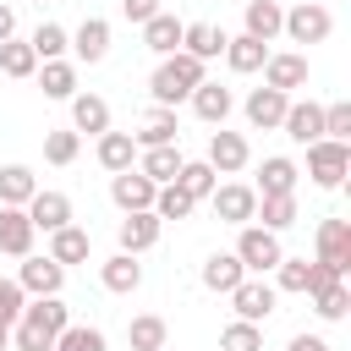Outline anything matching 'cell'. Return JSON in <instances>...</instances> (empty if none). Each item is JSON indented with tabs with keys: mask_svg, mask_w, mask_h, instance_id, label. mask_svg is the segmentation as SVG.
Listing matches in <instances>:
<instances>
[{
	"mask_svg": "<svg viewBox=\"0 0 351 351\" xmlns=\"http://www.w3.org/2000/svg\"><path fill=\"white\" fill-rule=\"evenodd\" d=\"M71 132L82 137H99V132H110V104L99 99V93H71Z\"/></svg>",
	"mask_w": 351,
	"mask_h": 351,
	"instance_id": "obj_24",
	"label": "cell"
},
{
	"mask_svg": "<svg viewBox=\"0 0 351 351\" xmlns=\"http://www.w3.org/2000/svg\"><path fill=\"white\" fill-rule=\"evenodd\" d=\"M236 230H241V236H236V258H241L247 274H269V269L285 258L280 230H263V225H236Z\"/></svg>",
	"mask_w": 351,
	"mask_h": 351,
	"instance_id": "obj_3",
	"label": "cell"
},
{
	"mask_svg": "<svg viewBox=\"0 0 351 351\" xmlns=\"http://www.w3.org/2000/svg\"><path fill=\"white\" fill-rule=\"evenodd\" d=\"M263 230H291L296 225V192H280V197H258V214H252Z\"/></svg>",
	"mask_w": 351,
	"mask_h": 351,
	"instance_id": "obj_36",
	"label": "cell"
},
{
	"mask_svg": "<svg viewBox=\"0 0 351 351\" xmlns=\"http://www.w3.org/2000/svg\"><path fill=\"white\" fill-rule=\"evenodd\" d=\"M230 110H236V93H230V88H219V82H197V88H192V115H197V121L225 126Z\"/></svg>",
	"mask_w": 351,
	"mask_h": 351,
	"instance_id": "obj_19",
	"label": "cell"
},
{
	"mask_svg": "<svg viewBox=\"0 0 351 351\" xmlns=\"http://www.w3.org/2000/svg\"><path fill=\"white\" fill-rule=\"evenodd\" d=\"M16 285L27 291V296H60V285H66V269L44 252V258H22V269H16Z\"/></svg>",
	"mask_w": 351,
	"mask_h": 351,
	"instance_id": "obj_9",
	"label": "cell"
},
{
	"mask_svg": "<svg viewBox=\"0 0 351 351\" xmlns=\"http://www.w3.org/2000/svg\"><path fill=\"white\" fill-rule=\"evenodd\" d=\"M192 208H197V197H192V192H181L176 181H165V186L154 192V214H159V219H186Z\"/></svg>",
	"mask_w": 351,
	"mask_h": 351,
	"instance_id": "obj_40",
	"label": "cell"
},
{
	"mask_svg": "<svg viewBox=\"0 0 351 351\" xmlns=\"http://www.w3.org/2000/svg\"><path fill=\"white\" fill-rule=\"evenodd\" d=\"M176 137H181V121H176V110H165V104L143 110V121H137V132H132L137 148H159V143H176Z\"/></svg>",
	"mask_w": 351,
	"mask_h": 351,
	"instance_id": "obj_20",
	"label": "cell"
},
{
	"mask_svg": "<svg viewBox=\"0 0 351 351\" xmlns=\"http://www.w3.org/2000/svg\"><path fill=\"white\" fill-rule=\"evenodd\" d=\"M274 302H280V291H274L263 274H258V280L247 274V280L230 291V307H236V318H247V324H263V318L274 313Z\"/></svg>",
	"mask_w": 351,
	"mask_h": 351,
	"instance_id": "obj_6",
	"label": "cell"
},
{
	"mask_svg": "<svg viewBox=\"0 0 351 351\" xmlns=\"http://www.w3.org/2000/svg\"><path fill=\"white\" fill-rule=\"evenodd\" d=\"M99 285L115 291V296H132V291L143 285V263H137V252H115V258H104V263H99Z\"/></svg>",
	"mask_w": 351,
	"mask_h": 351,
	"instance_id": "obj_21",
	"label": "cell"
},
{
	"mask_svg": "<svg viewBox=\"0 0 351 351\" xmlns=\"http://www.w3.org/2000/svg\"><path fill=\"white\" fill-rule=\"evenodd\" d=\"M27 44H33V55H38V60H60V55L71 49V33H66L60 22H38Z\"/></svg>",
	"mask_w": 351,
	"mask_h": 351,
	"instance_id": "obj_39",
	"label": "cell"
},
{
	"mask_svg": "<svg viewBox=\"0 0 351 351\" xmlns=\"http://www.w3.org/2000/svg\"><path fill=\"white\" fill-rule=\"evenodd\" d=\"M33 192H38V176L27 165H0V203L5 208H22Z\"/></svg>",
	"mask_w": 351,
	"mask_h": 351,
	"instance_id": "obj_33",
	"label": "cell"
},
{
	"mask_svg": "<svg viewBox=\"0 0 351 351\" xmlns=\"http://www.w3.org/2000/svg\"><path fill=\"white\" fill-rule=\"evenodd\" d=\"M82 154V137L77 132H44V159L49 165H71Z\"/></svg>",
	"mask_w": 351,
	"mask_h": 351,
	"instance_id": "obj_44",
	"label": "cell"
},
{
	"mask_svg": "<svg viewBox=\"0 0 351 351\" xmlns=\"http://www.w3.org/2000/svg\"><path fill=\"white\" fill-rule=\"evenodd\" d=\"M38 88H44V99H71L77 93V66L60 55V60H38Z\"/></svg>",
	"mask_w": 351,
	"mask_h": 351,
	"instance_id": "obj_29",
	"label": "cell"
},
{
	"mask_svg": "<svg viewBox=\"0 0 351 351\" xmlns=\"http://www.w3.org/2000/svg\"><path fill=\"white\" fill-rule=\"evenodd\" d=\"M71 55L88 60V66H99V60L110 55V22H104V16H82V27L71 33Z\"/></svg>",
	"mask_w": 351,
	"mask_h": 351,
	"instance_id": "obj_23",
	"label": "cell"
},
{
	"mask_svg": "<svg viewBox=\"0 0 351 351\" xmlns=\"http://www.w3.org/2000/svg\"><path fill=\"white\" fill-rule=\"evenodd\" d=\"M263 82H269V88H280V93H296V88H307V55H296V49H285V55H269V60H263Z\"/></svg>",
	"mask_w": 351,
	"mask_h": 351,
	"instance_id": "obj_18",
	"label": "cell"
},
{
	"mask_svg": "<svg viewBox=\"0 0 351 351\" xmlns=\"http://www.w3.org/2000/svg\"><path fill=\"white\" fill-rule=\"evenodd\" d=\"M165 351H170V346H165Z\"/></svg>",
	"mask_w": 351,
	"mask_h": 351,
	"instance_id": "obj_53",
	"label": "cell"
},
{
	"mask_svg": "<svg viewBox=\"0 0 351 351\" xmlns=\"http://www.w3.org/2000/svg\"><path fill=\"white\" fill-rule=\"evenodd\" d=\"M346 170H351V143H335V137L307 143V176H313V186L335 192L346 181Z\"/></svg>",
	"mask_w": 351,
	"mask_h": 351,
	"instance_id": "obj_2",
	"label": "cell"
},
{
	"mask_svg": "<svg viewBox=\"0 0 351 351\" xmlns=\"http://www.w3.org/2000/svg\"><path fill=\"white\" fill-rule=\"evenodd\" d=\"M197 82H208V60H197V55L176 49V55H165V60L154 66V77H148V93H154V104L176 110L181 99H192V88H197Z\"/></svg>",
	"mask_w": 351,
	"mask_h": 351,
	"instance_id": "obj_1",
	"label": "cell"
},
{
	"mask_svg": "<svg viewBox=\"0 0 351 351\" xmlns=\"http://www.w3.org/2000/svg\"><path fill=\"white\" fill-rule=\"evenodd\" d=\"M5 346H11V324L0 318V351H5Z\"/></svg>",
	"mask_w": 351,
	"mask_h": 351,
	"instance_id": "obj_51",
	"label": "cell"
},
{
	"mask_svg": "<svg viewBox=\"0 0 351 351\" xmlns=\"http://www.w3.org/2000/svg\"><path fill=\"white\" fill-rule=\"evenodd\" d=\"M269 274H274V291H296V296H307V274H313V263H307V258H280Z\"/></svg>",
	"mask_w": 351,
	"mask_h": 351,
	"instance_id": "obj_42",
	"label": "cell"
},
{
	"mask_svg": "<svg viewBox=\"0 0 351 351\" xmlns=\"http://www.w3.org/2000/svg\"><path fill=\"white\" fill-rule=\"evenodd\" d=\"M5 38H16V11L0 0V44H5Z\"/></svg>",
	"mask_w": 351,
	"mask_h": 351,
	"instance_id": "obj_50",
	"label": "cell"
},
{
	"mask_svg": "<svg viewBox=\"0 0 351 351\" xmlns=\"http://www.w3.org/2000/svg\"><path fill=\"white\" fill-rule=\"evenodd\" d=\"M22 318H27V324H38V329H49V335H60V329L71 324V307H66L60 296H33V302L22 307Z\"/></svg>",
	"mask_w": 351,
	"mask_h": 351,
	"instance_id": "obj_34",
	"label": "cell"
},
{
	"mask_svg": "<svg viewBox=\"0 0 351 351\" xmlns=\"http://www.w3.org/2000/svg\"><path fill=\"white\" fill-rule=\"evenodd\" d=\"M296 181H302L296 159H285V154H269V159L258 165V181H252V192H258V197H280V192H296Z\"/></svg>",
	"mask_w": 351,
	"mask_h": 351,
	"instance_id": "obj_15",
	"label": "cell"
},
{
	"mask_svg": "<svg viewBox=\"0 0 351 351\" xmlns=\"http://www.w3.org/2000/svg\"><path fill=\"white\" fill-rule=\"evenodd\" d=\"M225 38H230V33L214 27V22H186V27H181V49L197 55V60H214V55L225 49Z\"/></svg>",
	"mask_w": 351,
	"mask_h": 351,
	"instance_id": "obj_28",
	"label": "cell"
},
{
	"mask_svg": "<svg viewBox=\"0 0 351 351\" xmlns=\"http://www.w3.org/2000/svg\"><path fill=\"white\" fill-rule=\"evenodd\" d=\"M241 280H247V269H241V258H236V252H208V258H203V291L230 296Z\"/></svg>",
	"mask_w": 351,
	"mask_h": 351,
	"instance_id": "obj_22",
	"label": "cell"
},
{
	"mask_svg": "<svg viewBox=\"0 0 351 351\" xmlns=\"http://www.w3.org/2000/svg\"><path fill=\"white\" fill-rule=\"evenodd\" d=\"M38 5H49V0H38Z\"/></svg>",
	"mask_w": 351,
	"mask_h": 351,
	"instance_id": "obj_52",
	"label": "cell"
},
{
	"mask_svg": "<svg viewBox=\"0 0 351 351\" xmlns=\"http://www.w3.org/2000/svg\"><path fill=\"white\" fill-rule=\"evenodd\" d=\"M318 263H329L335 274L351 269V225L346 219H318Z\"/></svg>",
	"mask_w": 351,
	"mask_h": 351,
	"instance_id": "obj_14",
	"label": "cell"
},
{
	"mask_svg": "<svg viewBox=\"0 0 351 351\" xmlns=\"http://www.w3.org/2000/svg\"><path fill=\"white\" fill-rule=\"evenodd\" d=\"M241 22H247L241 33L274 44V38H280V22H285V5H280V0H247V16H241Z\"/></svg>",
	"mask_w": 351,
	"mask_h": 351,
	"instance_id": "obj_25",
	"label": "cell"
},
{
	"mask_svg": "<svg viewBox=\"0 0 351 351\" xmlns=\"http://www.w3.org/2000/svg\"><path fill=\"white\" fill-rule=\"evenodd\" d=\"M324 137H335V143L351 137V104H324Z\"/></svg>",
	"mask_w": 351,
	"mask_h": 351,
	"instance_id": "obj_46",
	"label": "cell"
},
{
	"mask_svg": "<svg viewBox=\"0 0 351 351\" xmlns=\"http://www.w3.org/2000/svg\"><path fill=\"white\" fill-rule=\"evenodd\" d=\"M285 351H329V340H324V335H291Z\"/></svg>",
	"mask_w": 351,
	"mask_h": 351,
	"instance_id": "obj_49",
	"label": "cell"
},
{
	"mask_svg": "<svg viewBox=\"0 0 351 351\" xmlns=\"http://www.w3.org/2000/svg\"><path fill=\"white\" fill-rule=\"evenodd\" d=\"M99 165L115 176V170H132L137 165V143L132 132H99Z\"/></svg>",
	"mask_w": 351,
	"mask_h": 351,
	"instance_id": "obj_31",
	"label": "cell"
},
{
	"mask_svg": "<svg viewBox=\"0 0 351 351\" xmlns=\"http://www.w3.org/2000/svg\"><path fill=\"white\" fill-rule=\"evenodd\" d=\"M49 258L66 269V263H88V230L82 225H60L49 230Z\"/></svg>",
	"mask_w": 351,
	"mask_h": 351,
	"instance_id": "obj_32",
	"label": "cell"
},
{
	"mask_svg": "<svg viewBox=\"0 0 351 351\" xmlns=\"http://www.w3.org/2000/svg\"><path fill=\"white\" fill-rule=\"evenodd\" d=\"M219 351H263V324H247V318L225 324L219 329Z\"/></svg>",
	"mask_w": 351,
	"mask_h": 351,
	"instance_id": "obj_41",
	"label": "cell"
},
{
	"mask_svg": "<svg viewBox=\"0 0 351 351\" xmlns=\"http://www.w3.org/2000/svg\"><path fill=\"white\" fill-rule=\"evenodd\" d=\"M22 208H27L33 230H44V236H49V230H60V225H71V197H66V192H49V186H38V192H33Z\"/></svg>",
	"mask_w": 351,
	"mask_h": 351,
	"instance_id": "obj_12",
	"label": "cell"
},
{
	"mask_svg": "<svg viewBox=\"0 0 351 351\" xmlns=\"http://www.w3.org/2000/svg\"><path fill=\"white\" fill-rule=\"evenodd\" d=\"M280 33H285L291 44H324V38L335 33V16H329V5H318V0H302V5H291V11H285Z\"/></svg>",
	"mask_w": 351,
	"mask_h": 351,
	"instance_id": "obj_4",
	"label": "cell"
},
{
	"mask_svg": "<svg viewBox=\"0 0 351 351\" xmlns=\"http://www.w3.org/2000/svg\"><path fill=\"white\" fill-rule=\"evenodd\" d=\"M208 203H214V214H219L225 225H252V214H258V192H252L247 181H219V186L208 192Z\"/></svg>",
	"mask_w": 351,
	"mask_h": 351,
	"instance_id": "obj_5",
	"label": "cell"
},
{
	"mask_svg": "<svg viewBox=\"0 0 351 351\" xmlns=\"http://www.w3.org/2000/svg\"><path fill=\"white\" fill-rule=\"evenodd\" d=\"M22 307H27V291H22L16 280H0V318H5V324H16V318H22Z\"/></svg>",
	"mask_w": 351,
	"mask_h": 351,
	"instance_id": "obj_47",
	"label": "cell"
},
{
	"mask_svg": "<svg viewBox=\"0 0 351 351\" xmlns=\"http://www.w3.org/2000/svg\"><path fill=\"white\" fill-rule=\"evenodd\" d=\"M280 132L291 137V143H318L324 137V104H313V99H291L285 104V121H280Z\"/></svg>",
	"mask_w": 351,
	"mask_h": 351,
	"instance_id": "obj_11",
	"label": "cell"
},
{
	"mask_svg": "<svg viewBox=\"0 0 351 351\" xmlns=\"http://www.w3.org/2000/svg\"><path fill=\"white\" fill-rule=\"evenodd\" d=\"M154 192H159V186H154V181H148V176H143L137 165H132V170H115V176H110V197H115V208H121V214L154 208Z\"/></svg>",
	"mask_w": 351,
	"mask_h": 351,
	"instance_id": "obj_8",
	"label": "cell"
},
{
	"mask_svg": "<svg viewBox=\"0 0 351 351\" xmlns=\"http://www.w3.org/2000/svg\"><path fill=\"white\" fill-rule=\"evenodd\" d=\"M33 219H27V208H5L0 203V252L5 258H27L33 252Z\"/></svg>",
	"mask_w": 351,
	"mask_h": 351,
	"instance_id": "obj_16",
	"label": "cell"
},
{
	"mask_svg": "<svg viewBox=\"0 0 351 351\" xmlns=\"http://www.w3.org/2000/svg\"><path fill=\"white\" fill-rule=\"evenodd\" d=\"M285 104H291V93H280V88H269V82H263V88H252V93H247V104H241V110H247V126H252V132H274V126L285 121Z\"/></svg>",
	"mask_w": 351,
	"mask_h": 351,
	"instance_id": "obj_10",
	"label": "cell"
},
{
	"mask_svg": "<svg viewBox=\"0 0 351 351\" xmlns=\"http://www.w3.org/2000/svg\"><path fill=\"white\" fill-rule=\"evenodd\" d=\"M181 27H186L181 16L159 11V16H148V22H143V44H148V49L165 60V55H176V49H181Z\"/></svg>",
	"mask_w": 351,
	"mask_h": 351,
	"instance_id": "obj_26",
	"label": "cell"
},
{
	"mask_svg": "<svg viewBox=\"0 0 351 351\" xmlns=\"http://www.w3.org/2000/svg\"><path fill=\"white\" fill-rule=\"evenodd\" d=\"M307 296H313V313H318L324 324H340V318H346V307H351L346 280H329V285H318V291H307Z\"/></svg>",
	"mask_w": 351,
	"mask_h": 351,
	"instance_id": "obj_37",
	"label": "cell"
},
{
	"mask_svg": "<svg viewBox=\"0 0 351 351\" xmlns=\"http://www.w3.org/2000/svg\"><path fill=\"white\" fill-rule=\"evenodd\" d=\"M159 11H165L159 0H121V16H126V22H137V27H143L148 16H159Z\"/></svg>",
	"mask_w": 351,
	"mask_h": 351,
	"instance_id": "obj_48",
	"label": "cell"
},
{
	"mask_svg": "<svg viewBox=\"0 0 351 351\" xmlns=\"http://www.w3.org/2000/svg\"><path fill=\"white\" fill-rule=\"evenodd\" d=\"M55 351H104V329H93V324H66V329L55 335Z\"/></svg>",
	"mask_w": 351,
	"mask_h": 351,
	"instance_id": "obj_43",
	"label": "cell"
},
{
	"mask_svg": "<svg viewBox=\"0 0 351 351\" xmlns=\"http://www.w3.org/2000/svg\"><path fill=\"white\" fill-rule=\"evenodd\" d=\"M159 230H165V219L154 214V208H137V214H126L121 225H115V241H121V252H148L154 241H159Z\"/></svg>",
	"mask_w": 351,
	"mask_h": 351,
	"instance_id": "obj_13",
	"label": "cell"
},
{
	"mask_svg": "<svg viewBox=\"0 0 351 351\" xmlns=\"http://www.w3.org/2000/svg\"><path fill=\"white\" fill-rule=\"evenodd\" d=\"M165 340H170V324H165L159 313H137V318L126 324V346H132V351H165Z\"/></svg>",
	"mask_w": 351,
	"mask_h": 351,
	"instance_id": "obj_30",
	"label": "cell"
},
{
	"mask_svg": "<svg viewBox=\"0 0 351 351\" xmlns=\"http://www.w3.org/2000/svg\"><path fill=\"white\" fill-rule=\"evenodd\" d=\"M225 66L236 71V77H252V71H263V60H269V44L263 38H252V33H236V38H225Z\"/></svg>",
	"mask_w": 351,
	"mask_h": 351,
	"instance_id": "obj_17",
	"label": "cell"
},
{
	"mask_svg": "<svg viewBox=\"0 0 351 351\" xmlns=\"http://www.w3.org/2000/svg\"><path fill=\"white\" fill-rule=\"evenodd\" d=\"M137 170H143L154 186H165V181H176V170H181V148H176V143H159V148H137Z\"/></svg>",
	"mask_w": 351,
	"mask_h": 351,
	"instance_id": "obj_27",
	"label": "cell"
},
{
	"mask_svg": "<svg viewBox=\"0 0 351 351\" xmlns=\"http://www.w3.org/2000/svg\"><path fill=\"white\" fill-rule=\"evenodd\" d=\"M176 186H181V192H192V197L203 203V197L219 186V176H214V165H208V159H181V170H176Z\"/></svg>",
	"mask_w": 351,
	"mask_h": 351,
	"instance_id": "obj_35",
	"label": "cell"
},
{
	"mask_svg": "<svg viewBox=\"0 0 351 351\" xmlns=\"http://www.w3.org/2000/svg\"><path fill=\"white\" fill-rule=\"evenodd\" d=\"M11 346H16V351H55V335L38 329V324H27V318H16V324H11Z\"/></svg>",
	"mask_w": 351,
	"mask_h": 351,
	"instance_id": "obj_45",
	"label": "cell"
},
{
	"mask_svg": "<svg viewBox=\"0 0 351 351\" xmlns=\"http://www.w3.org/2000/svg\"><path fill=\"white\" fill-rule=\"evenodd\" d=\"M0 71H5V77H16V82H27V77L38 71L33 44H27V38H5V44H0Z\"/></svg>",
	"mask_w": 351,
	"mask_h": 351,
	"instance_id": "obj_38",
	"label": "cell"
},
{
	"mask_svg": "<svg viewBox=\"0 0 351 351\" xmlns=\"http://www.w3.org/2000/svg\"><path fill=\"white\" fill-rule=\"evenodd\" d=\"M208 165H214V176H236V170H247V159H252V148H247V137L241 132H208V154H203Z\"/></svg>",
	"mask_w": 351,
	"mask_h": 351,
	"instance_id": "obj_7",
	"label": "cell"
}]
</instances>
